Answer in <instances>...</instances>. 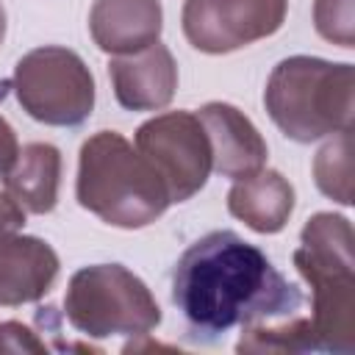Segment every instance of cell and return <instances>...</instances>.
Instances as JSON below:
<instances>
[{"mask_svg": "<svg viewBox=\"0 0 355 355\" xmlns=\"http://www.w3.org/2000/svg\"><path fill=\"white\" fill-rule=\"evenodd\" d=\"M75 197L80 208L122 230L147 227L172 205L158 172L116 130H97L80 144Z\"/></svg>", "mask_w": 355, "mask_h": 355, "instance_id": "obj_3", "label": "cell"}, {"mask_svg": "<svg viewBox=\"0 0 355 355\" xmlns=\"http://www.w3.org/2000/svg\"><path fill=\"white\" fill-rule=\"evenodd\" d=\"M55 250L36 236L3 233L0 236V305L17 308L42 300L58 277Z\"/></svg>", "mask_w": 355, "mask_h": 355, "instance_id": "obj_11", "label": "cell"}, {"mask_svg": "<svg viewBox=\"0 0 355 355\" xmlns=\"http://www.w3.org/2000/svg\"><path fill=\"white\" fill-rule=\"evenodd\" d=\"M352 225L333 211L313 214L291 261L311 286L313 352H355V255Z\"/></svg>", "mask_w": 355, "mask_h": 355, "instance_id": "obj_2", "label": "cell"}, {"mask_svg": "<svg viewBox=\"0 0 355 355\" xmlns=\"http://www.w3.org/2000/svg\"><path fill=\"white\" fill-rule=\"evenodd\" d=\"M19 155V141H17V133L14 128L0 116V175H6L11 169V164L17 161Z\"/></svg>", "mask_w": 355, "mask_h": 355, "instance_id": "obj_19", "label": "cell"}, {"mask_svg": "<svg viewBox=\"0 0 355 355\" xmlns=\"http://www.w3.org/2000/svg\"><path fill=\"white\" fill-rule=\"evenodd\" d=\"M227 211L255 233H280L294 211V186L277 169H258L230 186Z\"/></svg>", "mask_w": 355, "mask_h": 355, "instance_id": "obj_13", "label": "cell"}, {"mask_svg": "<svg viewBox=\"0 0 355 355\" xmlns=\"http://www.w3.org/2000/svg\"><path fill=\"white\" fill-rule=\"evenodd\" d=\"M3 39H6V8L0 3V44H3Z\"/></svg>", "mask_w": 355, "mask_h": 355, "instance_id": "obj_20", "label": "cell"}, {"mask_svg": "<svg viewBox=\"0 0 355 355\" xmlns=\"http://www.w3.org/2000/svg\"><path fill=\"white\" fill-rule=\"evenodd\" d=\"M349 155H352V150H349V128H347V130H338L327 144H322L313 158L316 189L341 205H352V161H349Z\"/></svg>", "mask_w": 355, "mask_h": 355, "instance_id": "obj_15", "label": "cell"}, {"mask_svg": "<svg viewBox=\"0 0 355 355\" xmlns=\"http://www.w3.org/2000/svg\"><path fill=\"white\" fill-rule=\"evenodd\" d=\"M50 347L22 322H0V352H47Z\"/></svg>", "mask_w": 355, "mask_h": 355, "instance_id": "obj_17", "label": "cell"}, {"mask_svg": "<svg viewBox=\"0 0 355 355\" xmlns=\"http://www.w3.org/2000/svg\"><path fill=\"white\" fill-rule=\"evenodd\" d=\"M164 31L161 0H94L89 33L108 55H128L158 42Z\"/></svg>", "mask_w": 355, "mask_h": 355, "instance_id": "obj_12", "label": "cell"}, {"mask_svg": "<svg viewBox=\"0 0 355 355\" xmlns=\"http://www.w3.org/2000/svg\"><path fill=\"white\" fill-rule=\"evenodd\" d=\"M64 316L89 338H136L161 324V308L153 291L122 263H94L78 269L67 283Z\"/></svg>", "mask_w": 355, "mask_h": 355, "instance_id": "obj_5", "label": "cell"}, {"mask_svg": "<svg viewBox=\"0 0 355 355\" xmlns=\"http://www.w3.org/2000/svg\"><path fill=\"white\" fill-rule=\"evenodd\" d=\"M22 225H25V208L8 191H0V236L14 233Z\"/></svg>", "mask_w": 355, "mask_h": 355, "instance_id": "obj_18", "label": "cell"}, {"mask_svg": "<svg viewBox=\"0 0 355 355\" xmlns=\"http://www.w3.org/2000/svg\"><path fill=\"white\" fill-rule=\"evenodd\" d=\"M108 78L114 97L128 111H161L178 89V64L166 44L153 42L128 55H111Z\"/></svg>", "mask_w": 355, "mask_h": 355, "instance_id": "obj_9", "label": "cell"}, {"mask_svg": "<svg viewBox=\"0 0 355 355\" xmlns=\"http://www.w3.org/2000/svg\"><path fill=\"white\" fill-rule=\"evenodd\" d=\"M197 116L205 128L211 144V169L222 178L241 180L258 169H263L269 147L252 119L230 103L214 100L197 108Z\"/></svg>", "mask_w": 355, "mask_h": 355, "instance_id": "obj_10", "label": "cell"}, {"mask_svg": "<svg viewBox=\"0 0 355 355\" xmlns=\"http://www.w3.org/2000/svg\"><path fill=\"white\" fill-rule=\"evenodd\" d=\"M313 28L322 39L355 47V0H313Z\"/></svg>", "mask_w": 355, "mask_h": 355, "instance_id": "obj_16", "label": "cell"}, {"mask_svg": "<svg viewBox=\"0 0 355 355\" xmlns=\"http://www.w3.org/2000/svg\"><path fill=\"white\" fill-rule=\"evenodd\" d=\"M352 64L288 55L272 69L263 105L286 139L311 144L352 125Z\"/></svg>", "mask_w": 355, "mask_h": 355, "instance_id": "obj_4", "label": "cell"}, {"mask_svg": "<svg viewBox=\"0 0 355 355\" xmlns=\"http://www.w3.org/2000/svg\"><path fill=\"white\" fill-rule=\"evenodd\" d=\"M136 150L164 180L169 202H186L208 183L211 144L191 111H166L139 125Z\"/></svg>", "mask_w": 355, "mask_h": 355, "instance_id": "obj_7", "label": "cell"}, {"mask_svg": "<svg viewBox=\"0 0 355 355\" xmlns=\"http://www.w3.org/2000/svg\"><path fill=\"white\" fill-rule=\"evenodd\" d=\"M6 191L28 214H50L58 202L61 186V150L50 141H31L19 147L17 161L3 175Z\"/></svg>", "mask_w": 355, "mask_h": 355, "instance_id": "obj_14", "label": "cell"}, {"mask_svg": "<svg viewBox=\"0 0 355 355\" xmlns=\"http://www.w3.org/2000/svg\"><path fill=\"white\" fill-rule=\"evenodd\" d=\"M172 302L191 341L216 344L233 327L297 316L302 294L261 247L233 230H211L178 258Z\"/></svg>", "mask_w": 355, "mask_h": 355, "instance_id": "obj_1", "label": "cell"}, {"mask_svg": "<svg viewBox=\"0 0 355 355\" xmlns=\"http://www.w3.org/2000/svg\"><path fill=\"white\" fill-rule=\"evenodd\" d=\"M286 14L288 0H186L180 25L194 50L222 55L277 33Z\"/></svg>", "mask_w": 355, "mask_h": 355, "instance_id": "obj_8", "label": "cell"}, {"mask_svg": "<svg viewBox=\"0 0 355 355\" xmlns=\"http://www.w3.org/2000/svg\"><path fill=\"white\" fill-rule=\"evenodd\" d=\"M22 111L50 128H78L94 108V78L86 61L61 44L25 53L11 78Z\"/></svg>", "mask_w": 355, "mask_h": 355, "instance_id": "obj_6", "label": "cell"}]
</instances>
